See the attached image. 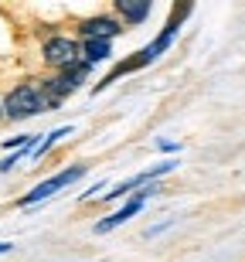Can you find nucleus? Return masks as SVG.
Segmentation results:
<instances>
[{
	"instance_id": "nucleus-16",
	"label": "nucleus",
	"mask_w": 245,
	"mask_h": 262,
	"mask_svg": "<svg viewBox=\"0 0 245 262\" xmlns=\"http://www.w3.org/2000/svg\"><path fill=\"white\" fill-rule=\"evenodd\" d=\"M0 123H7V119H4V96H0Z\"/></svg>"
},
{
	"instance_id": "nucleus-15",
	"label": "nucleus",
	"mask_w": 245,
	"mask_h": 262,
	"mask_svg": "<svg viewBox=\"0 0 245 262\" xmlns=\"http://www.w3.org/2000/svg\"><path fill=\"white\" fill-rule=\"evenodd\" d=\"M10 249H14V242H0V255H7Z\"/></svg>"
},
{
	"instance_id": "nucleus-6",
	"label": "nucleus",
	"mask_w": 245,
	"mask_h": 262,
	"mask_svg": "<svg viewBox=\"0 0 245 262\" xmlns=\"http://www.w3.org/2000/svg\"><path fill=\"white\" fill-rule=\"evenodd\" d=\"M153 194H160V184H147V187H140L137 194H129V198H126L123 204H119V208H116L113 214L99 218V222L92 225V232H96V235H109V232H116L119 225H126L129 218H137V214L143 211V204H147Z\"/></svg>"
},
{
	"instance_id": "nucleus-10",
	"label": "nucleus",
	"mask_w": 245,
	"mask_h": 262,
	"mask_svg": "<svg viewBox=\"0 0 245 262\" xmlns=\"http://www.w3.org/2000/svg\"><path fill=\"white\" fill-rule=\"evenodd\" d=\"M109 58H113V41H82V61H88L92 68Z\"/></svg>"
},
{
	"instance_id": "nucleus-14",
	"label": "nucleus",
	"mask_w": 245,
	"mask_h": 262,
	"mask_svg": "<svg viewBox=\"0 0 245 262\" xmlns=\"http://www.w3.org/2000/svg\"><path fill=\"white\" fill-rule=\"evenodd\" d=\"M102 191H106V184H92V187L85 191V194H82V201H92V198H99Z\"/></svg>"
},
{
	"instance_id": "nucleus-3",
	"label": "nucleus",
	"mask_w": 245,
	"mask_h": 262,
	"mask_svg": "<svg viewBox=\"0 0 245 262\" xmlns=\"http://www.w3.org/2000/svg\"><path fill=\"white\" fill-rule=\"evenodd\" d=\"M191 10H194V4H191V0H181V4H174V10H170L167 24L160 28V34L150 41V45H143V48H140V58H143V65H153L160 55H167V51H170V45L177 41V34H181V28H184V20L191 17Z\"/></svg>"
},
{
	"instance_id": "nucleus-1",
	"label": "nucleus",
	"mask_w": 245,
	"mask_h": 262,
	"mask_svg": "<svg viewBox=\"0 0 245 262\" xmlns=\"http://www.w3.org/2000/svg\"><path fill=\"white\" fill-rule=\"evenodd\" d=\"M41 113H44V102H41L38 78H24L14 89H7V96H4V119L7 123H24Z\"/></svg>"
},
{
	"instance_id": "nucleus-9",
	"label": "nucleus",
	"mask_w": 245,
	"mask_h": 262,
	"mask_svg": "<svg viewBox=\"0 0 245 262\" xmlns=\"http://www.w3.org/2000/svg\"><path fill=\"white\" fill-rule=\"evenodd\" d=\"M75 133V126H69V123H65V126H55V129H48V133H41V140H38V146H34V154H31V160H41V157H48V150L55 143H61V140H65V136H72Z\"/></svg>"
},
{
	"instance_id": "nucleus-5",
	"label": "nucleus",
	"mask_w": 245,
	"mask_h": 262,
	"mask_svg": "<svg viewBox=\"0 0 245 262\" xmlns=\"http://www.w3.org/2000/svg\"><path fill=\"white\" fill-rule=\"evenodd\" d=\"M177 157H167V160H160V164H153V167H147V170H140V174H133V177H126V181H119L113 191H106L102 194V201H126L129 194H137L140 187H147V184H160V177L164 174H174L177 170Z\"/></svg>"
},
{
	"instance_id": "nucleus-4",
	"label": "nucleus",
	"mask_w": 245,
	"mask_h": 262,
	"mask_svg": "<svg viewBox=\"0 0 245 262\" xmlns=\"http://www.w3.org/2000/svg\"><path fill=\"white\" fill-rule=\"evenodd\" d=\"M41 61L48 72H65V68L82 61V41L72 34H48L41 41Z\"/></svg>"
},
{
	"instance_id": "nucleus-2",
	"label": "nucleus",
	"mask_w": 245,
	"mask_h": 262,
	"mask_svg": "<svg viewBox=\"0 0 245 262\" xmlns=\"http://www.w3.org/2000/svg\"><path fill=\"white\" fill-rule=\"evenodd\" d=\"M85 174H88V164H69V167H61L58 174H51V177H44V181H38L28 194H20L17 198V208H34V204L48 201V198H55L58 191H65V187H72L75 181H82Z\"/></svg>"
},
{
	"instance_id": "nucleus-11",
	"label": "nucleus",
	"mask_w": 245,
	"mask_h": 262,
	"mask_svg": "<svg viewBox=\"0 0 245 262\" xmlns=\"http://www.w3.org/2000/svg\"><path fill=\"white\" fill-rule=\"evenodd\" d=\"M24 157H31L28 150H14V154H7V157H0V174H10L14 167L24 160Z\"/></svg>"
},
{
	"instance_id": "nucleus-8",
	"label": "nucleus",
	"mask_w": 245,
	"mask_h": 262,
	"mask_svg": "<svg viewBox=\"0 0 245 262\" xmlns=\"http://www.w3.org/2000/svg\"><path fill=\"white\" fill-rule=\"evenodd\" d=\"M113 14L123 20V28H140L153 14V4L150 0H116L113 4Z\"/></svg>"
},
{
	"instance_id": "nucleus-12",
	"label": "nucleus",
	"mask_w": 245,
	"mask_h": 262,
	"mask_svg": "<svg viewBox=\"0 0 245 262\" xmlns=\"http://www.w3.org/2000/svg\"><path fill=\"white\" fill-rule=\"evenodd\" d=\"M157 150H164V154H177L181 143H174V140H157Z\"/></svg>"
},
{
	"instance_id": "nucleus-13",
	"label": "nucleus",
	"mask_w": 245,
	"mask_h": 262,
	"mask_svg": "<svg viewBox=\"0 0 245 262\" xmlns=\"http://www.w3.org/2000/svg\"><path fill=\"white\" fill-rule=\"evenodd\" d=\"M174 225V218H167V222H160V225H153V228H147V238H153V235H160V232H167Z\"/></svg>"
},
{
	"instance_id": "nucleus-7",
	"label": "nucleus",
	"mask_w": 245,
	"mask_h": 262,
	"mask_svg": "<svg viewBox=\"0 0 245 262\" xmlns=\"http://www.w3.org/2000/svg\"><path fill=\"white\" fill-rule=\"evenodd\" d=\"M123 20L116 14H92V17H82L75 24V38L79 41H116L123 34Z\"/></svg>"
}]
</instances>
